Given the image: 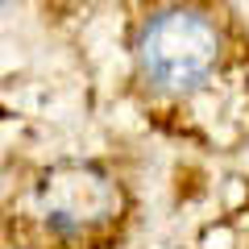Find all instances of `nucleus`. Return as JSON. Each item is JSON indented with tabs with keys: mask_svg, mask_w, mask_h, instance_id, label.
Listing matches in <instances>:
<instances>
[{
	"mask_svg": "<svg viewBox=\"0 0 249 249\" xmlns=\"http://www.w3.org/2000/svg\"><path fill=\"white\" fill-rule=\"evenodd\" d=\"M137 58H142V71L154 88L191 91L212 75L216 58H220V34L204 13L170 9L158 13L142 29Z\"/></svg>",
	"mask_w": 249,
	"mask_h": 249,
	"instance_id": "nucleus-1",
	"label": "nucleus"
},
{
	"mask_svg": "<svg viewBox=\"0 0 249 249\" xmlns=\"http://www.w3.org/2000/svg\"><path fill=\"white\" fill-rule=\"evenodd\" d=\"M37 208L58 232H83L116 212V183L96 166H54L37 187Z\"/></svg>",
	"mask_w": 249,
	"mask_h": 249,
	"instance_id": "nucleus-2",
	"label": "nucleus"
}]
</instances>
